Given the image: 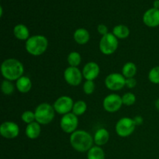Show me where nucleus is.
<instances>
[{"instance_id":"1","label":"nucleus","mask_w":159,"mask_h":159,"mask_svg":"<svg viewBox=\"0 0 159 159\" xmlns=\"http://www.w3.org/2000/svg\"><path fill=\"white\" fill-rule=\"evenodd\" d=\"M1 73L5 79L12 82L22 77L24 73L23 65L15 58H8L1 65Z\"/></svg>"},{"instance_id":"2","label":"nucleus","mask_w":159,"mask_h":159,"mask_svg":"<svg viewBox=\"0 0 159 159\" xmlns=\"http://www.w3.org/2000/svg\"><path fill=\"white\" fill-rule=\"evenodd\" d=\"M93 136L84 130H77L70 136V143L73 148L79 152H89L93 147Z\"/></svg>"},{"instance_id":"3","label":"nucleus","mask_w":159,"mask_h":159,"mask_svg":"<svg viewBox=\"0 0 159 159\" xmlns=\"http://www.w3.org/2000/svg\"><path fill=\"white\" fill-rule=\"evenodd\" d=\"M48 40L43 35H34L25 43V48L28 54L33 56H40L46 51Z\"/></svg>"},{"instance_id":"4","label":"nucleus","mask_w":159,"mask_h":159,"mask_svg":"<svg viewBox=\"0 0 159 159\" xmlns=\"http://www.w3.org/2000/svg\"><path fill=\"white\" fill-rule=\"evenodd\" d=\"M35 119L37 123L42 125H47L54 120L55 110L53 106L48 102L40 103L35 109Z\"/></svg>"},{"instance_id":"5","label":"nucleus","mask_w":159,"mask_h":159,"mask_svg":"<svg viewBox=\"0 0 159 159\" xmlns=\"http://www.w3.org/2000/svg\"><path fill=\"white\" fill-rule=\"evenodd\" d=\"M118 44V39L113 35V33H108L101 38L99 41V50L105 55H110L116 51Z\"/></svg>"},{"instance_id":"6","label":"nucleus","mask_w":159,"mask_h":159,"mask_svg":"<svg viewBox=\"0 0 159 159\" xmlns=\"http://www.w3.org/2000/svg\"><path fill=\"white\" fill-rule=\"evenodd\" d=\"M136 126L134 119L130 117H123L116 124L115 130L118 136L121 138H127L134 133Z\"/></svg>"},{"instance_id":"7","label":"nucleus","mask_w":159,"mask_h":159,"mask_svg":"<svg viewBox=\"0 0 159 159\" xmlns=\"http://www.w3.org/2000/svg\"><path fill=\"white\" fill-rule=\"evenodd\" d=\"M105 85L111 91H118L126 86V78L120 73H111L106 78Z\"/></svg>"},{"instance_id":"8","label":"nucleus","mask_w":159,"mask_h":159,"mask_svg":"<svg viewBox=\"0 0 159 159\" xmlns=\"http://www.w3.org/2000/svg\"><path fill=\"white\" fill-rule=\"evenodd\" d=\"M73 106H74V102L71 97L67 96H62L56 99L53 107H54L56 113L61 115H65L72 111Z\"/></svg>"},{"instance_id":"9","label":"nucleus","mask_w":159,"mask_h":159,"mask_svg":"<svg viewBox=\"0 0 159 159\" xmlns=\"http://www.w3.org/2000/svg\"><path fill=\"white\" fill-rule=\"evenodd\" d=\"M79 125V119L73 113L63 115L60 121V127L64 132L67 134H72L77 130Z\"/></svg>"},{"instance_id":"10","label":"nucleus","mask_w":159,"mask_h":159,"mask_svg":"<svg viewBox=\"0 0 159 159\" xmlns=\"http://www.w3.org/2000/svg\"><path fill=\"white\" fill-rule=\"evenodd\" d=\"M123 105L122 97L117 94H110L102 101L103 109L108 113H116Z\"/></svg>"},{"instance_id":"11","label":"nucleus","mask_w":159,"mask_h":159,"mask_svg":"<svg viewBox=\"0 0 159 159\" xmlns=\"http://www.w3.org/2000/svg\"><path fill=\"white\" fill-rule=\"evenodd\" d=\"M82 72H81L77 67L69 66L64 72V79L65 82L72 86H78L80 85L82 81Z\"/></svg>"},{"instance_id":"12","label":"nucleus","mask_w":159,"mask_h":159,"mask_svg":"<svg viewBox=\"0 0 159 159\" xmlns=\"http://www.w3.org/2000/svg\"><path fill=\"white\" fill-rule=\"evenodd\" d=\"M0 134L6 139H13L17 138L20 134V127L16 123L6 121L0 126Z\"/></svg>"},{"instance_id":"13","label":"nucleus","mask_w":159,"mask_h":159,"mask_svg":"<svg viewBox=\"0 0 159 159\" xmlns=\"http://www.w3.org/2000/svg\"><path fill=\"white\" fill-rule=\"evenodd\" d=\"M143 22L148 27H157L159 26V9L152 8L146 11L143 15Z\"/></svg>"},{"instance_id":"14","label":"nucleus","mask_w":159,"mask_h":159,"mask_svg":"<svg viewBox=\"0 0 159 159\" xmlns=\"http://www.w3.org/2000/svg\"><path fill=\"white\" fill-rule=\"evenodd\" d=\"M82 75L86 80L93 81L99 76L100 68L96 62H88L82 69Z\"/></svg>"},{"instance_id":"15","label":"nucleus","mask_w":159,"mask_h":159,"mask_svg":"<svg viewBox=\"0 0 159 159\" xmlns=\"http://www.w3.org/2000/svg\"><path fill=\"white\" fill-rule=\"evenodd\" d=\"M93 139H94L95 144L100 147L108 142L109 139H110V134L107 129L100 128L96 130L94 137H93Z\"/></svg>"},{"instance_id":"16","label":"nucleus","mask_w":159,"mask_h":159,"mask_svg":"<svg viewBox=\"0 0 159 159\" xmlns=\"http://www.w3.org/2000/svg\"><path fill=\"white\" fill-rule=\"evenodd\" d=\"M17 90L21 93H27L32 88V82L27 76L23 75L16 82Z\"/></svg>"},{"instance_id":"17","label":"nucleus","mask_w":159,"mask_h":159,"mask_svg":"<svg viewBox=\"0 0 159 159\" xmlns=\"http://www.w3.org/2000/svg\"><path fill=\"white\" fill-rule=\"evenodd\" d=\"M40 131H41V128H40V124L37 123V121L31 123V124H27L26 127V137L30 139H37L40 134Z\"/></svg>"},{"instance_id":"18","label":"nucleus","mask_w":159,"mask_h":159,"mask_svg":"<svg viewBox=\"0 0 159 159\" xmlns=\"http://www.w3.org/2000/svg\"><path fill=\"white\" fill-rule=\"evenodd\" d=\"M74 40L77 43L80 45L86 44L90 39L89 31L85 28H79L74 33Z\"/></svg>"},{"instance_id":"19","label":"nucleus","mask_w":159,"mask_h":159,"mask_svg":"<svg viewBox=\"0 0 159 159\" xmlns=\"http://www.w3.org/2000/svg\"><path fill=\"white\" fill-rule=\"evenodd\" d=\"M13 34L16 38L20 40H27L30 38V32L24 24L16 25L13 29Z\"/></svg>"},{"instance_id":"20","label":"nucleus","mask_w":159,"mask_h":159,"mask_svg":"<svg viewBox=\"0 0 159 159\" xmlns=\"http://www.w3.org/2000/svg\"><path fill=\"white\" fill-rule=\"evenodd\" d=\"M113 34L117 39H126L130 35V30L125 25H116L113 27Z\"/></svg>"},{"instance_id":"21","label":"nucleus","mask_w":159,"mask_h":159,"mask_svg":"<svg viewBox=\"0 0 159 159\" xmlns=\"http://www.w3.org/2000/svg\"><path fill=\"white\" fill-rule=\"evenodd\" d=\"M137 71H138V68H137L136 65L134 63H133V62H127L123 66L122 75L126 79L134 78L135 75L137 74Z\"/></svg>"},{"instance_id":"22","label":"nucleus","mask_w":159,"mask_h":159,"mask_svg":"<svg viewBox=\"0 0 159 159\" xmlns=\"http://www.w3.org/2000/svg\"><path fill=\"white\" fill-rule=\"evenodd\" d=\"M88 159H105V152L99 146H93L87 154Z\"/></svg>"},{"instance_id":"23","label":"nucleus","mask_w":159,"mask_h":159,"mask_svg":"<svg viewBox=\"0 0 159 159\" xmlns=\"http://www.w3.org/2000/svg\"><path fill=\"white\" fill-rule=\"evenodd\" d=\"M87 110V104L85 101L79 100L74 103L72 113L76 116H82L85 113Z\"/></svg>"},{"instance_id":"24","label":"nucleus","mask_w":159,"mask_h":159,"mask_svg":"<svg viewBox=\"0 0 159 159\" xmlns=\"http://www.w3.org/2000/svg\"><path fill=\"white\" fill-rule=\"evenodd\" d=\"M82 61V57L79 52L72 51L68 56V63L71 67H78Z\"/></svg>"},{"instance_id":"25","label":"nucleus","mask_w":159,"mask_h":159,"mask_svg":"<svg viewBox=\"0 0 159 159\" xmlns=\"http://www.w3.org/2000/svg\"><path fill=\"white\" fill-rule=\"evenodd\" d=\"M1 89L3 94L6 95V96H9V95H12L14 93L15 86H14L13 83L11 81L5 79V80L2 82Z\"/></svg>"},{"instance_id":"26","label":"nucleus","mask_w":159,"mask_h":159,"mask_svg":"<svg viewBox=\"0 0 159 159\" xmlns=\"http://www.w3.org/2000/svg\"><path fill=\"white\" fill-rule=\"evenodd\" d=\"M148 79L154 84H159V66H155L150 70Z\"/></svg>"},{"instance_id":"27","label":"nucleus","mask_w":159,"mask_h":159,"mask_svg":"<svg viewBox=\"0 0 159 159\" xmlns=\"http://www.w3.org/2000/svg\"><path fill=\"white\" fill-rule=\"evenodd\" d=\"M123 104L127 107L134 105L136 102V96L131 93H127L122 96Z\"/></svg>"},{"instance_id":"28","label":"nucleus","mask_w":159,"mask_h":159,"mask_svg":"<svg viewBox=\"0 0 159 159\" xmlns=\"http://www.w3.org/2000/svg\"><path fill=\"white\" fill-rule=\"evenodd\" d=\"M21 119L25 124H31V123L34 122V120H36L35 113L32 111H30V110H26V111L23 113L21 116Z\"/></svg>"},{"instance_id":"29","label":"nucleus","mask_w":159,"mask_h":159,"mask_svg":"<svg viewBox=\"0 0 159 159\" xmlns=\"http://www.w3.org/2000/svg\"><path fill=\"white\" fill-rule=\"evenodd\" d=\"M95 83L93 81L86 80L83 85V91L86 95H91L94 93Z\"/></svg>"},{"instance_id":"30","label":"nucleus","mask_w":159,"mask_h":159,"mask_svg":"<svg viewBox=\"0 0 159 159\" xmlns=\"http://www.w3.org/2000/svg\"><path fill=\"white\" fill-rule=\"evenodd\" d=\"M97 30L98 32H99V34L102 36L108 34V28H107V26H106L105 24H103V23H101V24L98 25Z\"/></svg>"},{"instance_id":"31","label":"nucleus","mask_w":159,"mask_h":159,"mask_svg":"<svg viewBox=\"0 0 159 159\" xmlns=\"http://www.w3.org/2000/svg\"><path fill=\"white\" fill-rule=\"evenodd\" d=\"M137 85V80L134 78L126 79V86L129 89L134 88Z\"/></svg>"},{"instance_id":"32","label":"nucleus","mask_w":159,"mask_h":159,"mask_svg":"<svg viewBox=\"0 0 159 159\" xmlns=\"http://www.w3.org/2000/svg\"><path fill=\"white\" fill-rule=\"evenodd\" d=\"M134 120L136 125H141V124L143 123V118L140 116H135V118L134 119Z\"/></svg>"},{"instance_id":"33","label":"nucleus","mask_w":159,"mask_h":159,"mask_svg":"<svg viewBox=\"0 0 159 159\" xmlns=\"http://www.w3.org/2000/svg\"><path fill=\"white\" fill-rule=\"evenodd\" d=\"M153 8H155V9H159V0H155L153 3Z\"/></svg>"},{"instance_id":"34","label":"nucleus","mask_w":159,"mask_h":159,"mask_svg":"<svg viewBox=\"0 0 159 159\" xmlns=\"http://www.w3.org/2000/svg\"><path fill=\"white\" fill-rule=\"evenodd\" d=\"M155 106H156L157 109H158V110H159V99L156 101V103H155Z\"/></svg>"}]
</instances>
